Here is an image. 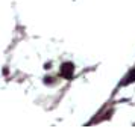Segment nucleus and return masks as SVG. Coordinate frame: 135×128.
Segmentation results:
<instances>
[{"mask_svg": "<svg viewBox=\"0 0 135 128\" xmlns=\"http://www.w3.org/2000/svg\"><path fill=\"white\" fill-rule=\"evenodd\" d=\"M61 75L62 77H65V79H70L71 75H73V65L71 63H64L61 68Z\"/></svg>", "mask_w": 135, "mask_h": 128, "instance_id": "nucleus-1", "label": "nucleus"}, {"mask_svg": "<svg viewBox=\"0 0 135 128\" xmlns=\"http://www.w3.org/2000/svg\"><path fill=\"white\" fill-rule=\"evenodd\" d=\"M132 81H135V69H132V71L129 73V75L126 77V81H124L123 85H128V83H132Z\"/></svg>", "mask_w": 135, "mask_h": 128, "instance_id": "nucleus-2", "label": "nucleus"}]
</instances>
